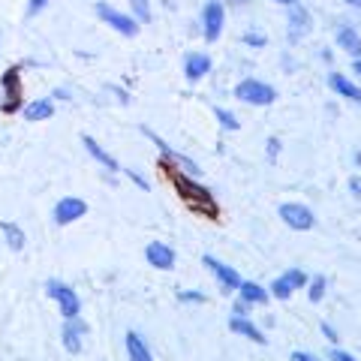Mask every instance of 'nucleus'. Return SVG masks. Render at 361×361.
Masks as SVG:
<instances>
[{
  "label": "nucleus",
  "instance_id": "nucleus-13",
  "mask_svg": "<svg viewBox=\"0 0 361 361\" xmlns=\"http://www.w3.org/2000/svg\"><path fill=\"white\" fill-rule=\"evenodd\" d=\"M82 145H85V151H87L90 157H94V160H97L99 166L106 169V172H121L118 160H115V157H111V154L103 148V145H99V142L94 139V135H82Z\"/></svg>",
  "mask_w": 361,
  "mask_h": 361
},
{
  "label": "nucleus",
  "instance_id": "nucleus-5",
  "mask_svg": "<svg viewBox=\"0 0 361 361\" xmlns=\"http://www.w3.org/2000/svg\"><path fill=\"white\" fill-rule=\"evenodd\" d=\"M223 25H226L223 0H208V4L202 6V37H205V42H217L223 33Z\"/></svg>",
  "mask_w": 361,
  "mask_h": 361
},
{
  "label": "nucleus",
  "instance_id": "nucleus-21",
  "mask_svg": "<svg viewBox=\"0 0 361 361\" xmlns=\"http://www.w3.org/2000/svg\"><path fill=\"white\" fill-rule=\"evenodd\" d=\"M0 232H4V238H6V244H9V250H25L27 235H25V229H21V226L4 220V223H0Z\"/></svg>",
  "mask_w": 361,
  "mask_h": 361
},
{
  "label": "nucleus",
  "instance_id": "nucleus-26",
  "mask_svg": "<svg viewBox=\"0 0 361 361\" xmlns=\"http://www.w3.org/2000/svg\"><path fill=\"white\" fill-rule=\"evenodd\" d=\"M307 286H310V289H307V298L316 304V301L325 298V286H329V280H325L322 274H316L313 280H307Z\"/></svg>",
  "mask_w": 361,
  "mask_h": 361
},
{
  "label": "nucleus",
  "instance_id": "nucleus-29",
  "mask_svg": "<svg viewBox=\"0 0 361 361\" xmlns=\"http://www.w3.org/2000/svg\"><path fill=\"white\" fill-rule=\"evenodd\" d=\"M329 361H355L353 355H349V353H343V349H331V353H329Z\"/></svg>",
  "mask_w": 361,
  "mask_h": 361
},
{
  "label": "nucleus",
  "instance_id": "nucleus-32",
  "mask_svg": "<svg viewBox=\"0 0 361 361\" xmlns=\"http://www.w3.org/2000/svg\"><path fill=\"white\" fill-rule=\"evenodd\" d=\"M349 190H353V196L361 199V178H358V175H355V178H349Z\"/></svg>",
  "mask_w": 361,
  "mask_h": 361
},
{
  "label": "nucleus",
  "instance_id": "nucleus-22",
  "mask_svg": "<svg viewBox=\"0 0 361 361\" xmlns=\"http://www.w3.org/2000/svg\"><path fill=\"white\" fill-rule=\"evenodd\" d=\"M238 292H241V301H247V304H268V298H271L268 289L253 283V280H241Z\"/></svg>",
  "mask_w": 361,
  "mask_h": 361
},
{
  "label": "nucleus",
  "instance_id": "nucleus-23",
  "mask_svg": "<svg viewBox=\"0 0 361 361\" xmlns=\"http://www.w3.org/2000/svg\"><path fill=\"white\" fill-rule=\"evenodd\" d=\"M127 355H130V361H154L148 343H145L135 331H130V334H127Z\"/></svg>",
  "mask_w": 361,
  "mask_h": 361
},
{
  "label": "nucleus",
  "instance_id": "nucleus-30",
  "mask_svg": "<svg viewBox=\"0 0 361 361\" xmlns=\"http://www.w3.org/2000/svg\"><path fill=\"white\" fill-rule=\"evenodd\" d=\"M289 361H322L319 355H313V353H304V349H298V353H292Z\"/></svg>",
  "mask_w": 361,
  "mask_h": 361
},
{
  "label": "nucleus",
  "instance_id": "nucleus-17",
  "mask_svg": "<svg viewBox=\"0 0 361 361\" xmlns=\"http://www.w3.org/2000/svg\"><path fill=\"white\" fill-rule=\"evenodd\" d=\"M337 49H343L353 58H361V33H355L353 25L337 27Z\"/></svg>",
  "mask_w": 361,
  "mask_h": 361
},
{
  "label": "nucleus",
  "instance_id": "nucleus-36",
  "mask_svg": "<svg viewBox=\"0 0 361 361\" xmlns=\"http://www.w3.org/2000/svg\"><path fill=\"white\" fill-rule=\"evenodd\" d=\"M274 4H280V6H298L301 0H274Z\"/></svg>",
  "mask_w": 361,
  "mask_h": 361
},
{
  "label": "nucleus",
  "instance_id": "nucleus-14",
  "mask_svg": "<svg viewBox=\"0 0 361 361\" xmlns=\"http://www.w3.org/2000/svg\"><path fill=\"white\" fill-rule=\"evenodd\" d=\"M211 73V58L205 51H190L187 61H184V75L190 82H199V78H205Z\"/></svg>",
  "mask_w": 361,
  "mask_h": 361
},
{
  "label": "nucleus",
  "instance_id": "nucleus-18",
  "mask_svg": "<svg viewBox=\"0 0 361 361\" xmlns=\"http://www.w3.org/2000/svg\"><path fill=\"white\" fill-rule=\"evenodd\" d=\"M229 329L235 331V334H241V337H247V341H253V343H265V334L259 331V325H253L247 316H232L229 319Z\"/></svg>",
  "mask_w": 361,
  "mask_h": 361
},
{
  "label": "nucleus",
  "instance_id": "nucleus-33",
  "mask_svg": "<svg viewBox=\"0 0 361 361\" xmlns=\"http://www.w3.org/2000/svg\"><path fill=\"white\" fill-rule=\"evenodd\" d=\"M247 313H250V304L238 298V304H235V316H247Z\"/></svg>",
  "mask_w": 361,
  "mask_h": 361
},
{
  "label": "nucleus",
  "instance_id": "nucleus-31",
  "mask_svg": "<svg viewBox=\"0 0 361 361\" xmlns=\"http://www.w3.org/2000/svg\"><path fill=\"white\" fill-rule=\"evenodd\" d=\"M322 334H325V337H329V341H331V343H341V334H337V331H334V325H329V322H322Z\"/></svg>",
  "mask_w": 361,
  "mask_h": 361
},
{
  "label": "nucleus",
  "instance_id": "nucleus-7",
  "mask_svg": "<svg viewBox=\"0 0 361 361\" xmlns=\"http://www.w3.org/2000/svg\"><path fill=\"white\" fill-rule=\"evenodd\" d=\"M301 286H307V274H304L301 268H289L286 274H280L274 283L268 286V295H271V298L286 301V298H292V292L301 289Z\"/></svg>",
  "mask_w": 361,
  "mask_h": 361
},
{
  "label": "nucleus",
  "instance_id": "nucleus-8",
  "mask_svg": "<svg viewBox=\"0 0 361 361\" xmlns=\"http://www.w3.org/2000/svg\"><path fill=\"white\" fill-rule=\"evenodd\" d=\"M280 217L289 229H298V232H307L316 226V217L307 205H301V202H286V205H280Z\"/></svg>",
  "mask_w": 361,
  "mask_h": 361
},
{
  "label": "nucleus",
  "instance_id": "nucleus-10",
  "mask_svg": "<svg viewBox=\"0 0 361 361\" xmlns=\"http://www.w3.org/2000/svg\"><path fill=\"white\" fill-rule=\"evenodd\" d=\"M202 262H205L211 274L217 277V283L223 286V292H232V289L241 286V274L232 265H226V262H220V259H214V256H205Z\"/></svg>",
  "mask_w": 361,
  "mask_h": 361
},
{
  "label": "nucleus",
  "instance_id": "nucleus-27",
  "mask_svg": "<svg viewBox=\"0 0 361 361\" xmlns=\"http://www.w3.org/2000/svg\"><path fill=\"white\" fill-rule=\"evenodd\" d=\"M244 42L247 45H250V49H265V37H262V33H256V30H250V33H244Z\"/></svg>",
  "mask_w": 361,
  "mask_h": 361
},
{
  "label": "nucleus",
  "instance_id": "nucleus-11",
  "mask_svg": "<svg viewBox=\"0 0 361 361\" xmlns=\"http://www.w3.org/2000/svg\"><path fill=\"white\" fill-rule=\"evenodd\" d=\"M145 135H148V139L157 145V148H160V154H163V160H169V163H175V166H180V169H184V172L187 175H199L202 172V169L193 163V160H187V157L184 154H178V151H172V148H169V145L160 139V135H157L154 130H145Z\"/></svg>",
  "mask_w": 361,
  "mask_h": 361
},
{
  "label": "nucleus",
  "instance_id": "nucleus-15",
  "mask_svg": "<svg viewBox=\"0 0 361 361\" xmlns=\"http://www.w3.org/2000/svg\"><path fill=\"white\" fill-rule=\"evenodd\" d=\"M329 85H331V90H337V97L349 99V103H361V87L355 82H349L343 73H331L329 75Z\"/></svg>",
  "mask_w": 361,
  "mask_h": 361
},
{
  "label": "nucleus",
  "instance_id": "nucleus-1",
  "mask_svg": "<svg viewBox=\"0 0 361 361\" xmlns=\"http://www.w3.org/2000/svg\"><path fill=\"white\" fill-rule=\"evenodd\" d=\"M163 169H166V178L175 184L180 202H184V205H187L190 211L199 214V217L217 220L220 208H217V199H214V193H211L208 187H202L199 180H193V175L180 172V169H178L175 163H169V160H163Z\"/></svg>",
  "mask_w": 361,
  "mask_h": 361
},
{
  "label": "nucleus",
  "instance_id": "nucleus-28",
  "mask_svg": "<svg viewBox=\"0 0 361 361\" xmlns=\"http://www.w3.org/2000/svg\"><path fill=\"white\" fill-rule=\"evenodd\" d=\"M49 6V0H27V16H39Z\"/></svg>",
  "mask_w": 361,
  "mask_h": 361
},
{
  "label": "nucleus",
  "instance_id": "nucleus-19",
  "mask_svg": "<svg viewBox=\"0 0 361 361\" xmlns=\"http://www.w3.org/2000/svg\"><path fill=\"white\" fill-rule=\"evenodd\" d=\"M87 329L78 322V316H75V319L63 322V346H66V353H78V349H82V334Z\"/></svg>",
  "mask_w": 361,
  "mask_h": 361
},
{
  "label": "nucleus",
  "instance_id": "nucleus-4",
  "mask_svg": "<svg viewBox=\"0 0 361 361\" xmlns=\"http://www.w3.org/2000/svg\"><path fill=\"white\" fill-rule=\"evenodd\" d=\"M45 292H49V298L58 301V307H61V313H63V319H75V316L82 313V301H78L75 289H73V286H66L63 280H49V283H45Z\"/></svg>",
  "mask_w": 361,
  "mask_h": 361
},
{
  "label": "nucleus",
  "instance_id": "nucleus-38",
  "mask_svg": "<svg viewBox=\"0 0 361 361\" xmlns=\"http://www.w3.org/2000/svg\"><path fill=\"white\" fill-rule=\"evenodd\" d=\"M349 6H355V9H361V0H346Z\"/></svg>",
  "mask_w": 361,
  "mask_h": 361
},
{
  "label": "nucleus",
  "instance_id": "nucleus-24",
  "mask_svg": "<svg viewBox=\"0 0 361 361\" xmlns=\"http://www.w3.org/2000/svg\"><path fill=\"white\" fill-rule=\"evenodd\" d=\"M130 9H133V18L139 25H148L151 21V0H130Z\"/></svg>",
  "mask_w": 361,
  "mask_h": 361
},
{
  "label": "nucleus",
  "instance_id": "nucleus-37",
  "mask_svg": "<svg viewBox=\"0 0 361 361\" xmlns=\"http://www.w3.org/2000/svg\"><path fill=\"white\" fill-rule=\"evenodd\" d=\"M353 73H358V75H361V58H355V63H353Z\"/></svg>",
  "mask_w": 361,
  "mask_h": 361
},
{
  "label": "nucleus",
  "instance_id": "nucleus-12",
  "mask_svg": "<svg viewBox=\"0 0 361 361\" xmlns=\"http://www.w3.org/2000/svg\"><path fill=\"white\" fill-rule=\"evenodd\" d=\"M145 259H148V265L160 268V271H172L175 268V250L163 241H151L145 247Z\"/></svg>",
  "mask_w": 361,
  "mask_h": 361
},
{
  "label": "nucleus",
  "instance_id": "nucleus-16",
  "mask_svg": "<svg viewBox=\"0 0 361 361\" xmlns=\"http://www.w3.org/2000/svg\"><path fill=\"white\" fill-rule=\"evenodd\" d=\"M307 30H310V16H307V9H301V4H298V6H289V27H286L289 39H301Z\"/></svg>",
  "mask_w": 361,
  "mask_h": 361
},
{
  "label": "nucleus",
  "instance_id": "nucleus-20",
  "mask_svg": "<svg viewBox=\"0 0 361 361\" xmlns=\"http://www.w3.org/2000/svg\"><path fill=\"white\" fill-rule=\"evenodd\" d=\"M54 115V103L49 97H39V99H30V103L25 106V121H49Z\"/></svg>",
  "mask_w": 361,
  "mask_h": 361
},
{
  "label": "nucleus",
  "instance_id": "nucleus-9",
  "mask_svg": "<svg viewBox=\"0 0 361 361\" xmlns=\"http://www.w3.org/2000/svg\"><path fill=\"white\" fill-rule=\"evenodd\" d=\"M85 214H87V202H85V199H78V196H63L58 205H54L51 217H54V223H58V226H70V223H75V220H82Z\"/></svg>",
  "mask_w": 361,
  "mask_h": 361
},
{
  "label": "nucleus",
  "instance_id": "nucleus-6",
  "mask_svg": "<svg viewBox=\"0 0 361 361\" xmlns=\"http://www.w3.org/2000/svg\"><path fill=\"white\" fill-rule=\"evenodd\" d=\"M97 16L106 21V25L111 27V30H118L121 37H135V33L142 30V25L135 21L133 16H127V13H121V9H115V6H109V4H97Z\"/></svg>",
  "mask_w": 361,
  "mask_h": 361
},
{
  "label": "nucleus",
  "instance_id": "nucleus-35",
  "mask_svg": "<svg viewBox=\"0 0 361 361\" xmlns=\"http://www.w3.org/2000/svg\"><path fill=\"white\" fill-rule=\"evenodd\" d=\"M127 175H130V178H133V180H135V184H139V187H142V190H148V180H145V178H139V175H135V172H133V169H127Z\"/></svg>",
  "mask_w": 361,
  "mask_h": 361
},
{
  "label": "nucleus",
  "instance_id": "nucleus-25",
  "mask_svg": "<svg viewBox=\"0 0 361 361\" xmlns=\"http://www.w3.org/2000/svg\"><path fill=\"white\" fill-rule=\"evenodd\" d=\"M214 118H217V123L223 130H229V133H235V130H241V121L232 115L229 109H214Z\"/></svg>",
  "mask_w": 361,
  "mask_h": 361
},
{
  "label": "nucleus",
  "instance_id": "nucleus-2",
  "mask_svg": "<svg viewBox=\"0 0 361 361\" xmlns=\"http://www.w3.org/2000/svg\"><path fill=\"white\" fill-rule=\"evenodd\" d=\"M235 97L247 106H271L277 99V90L265 82H259V78H244V82H238V87H235Z\"/></svg>",
  "mask_w": 361,
  "mask_h": 361
},
{
  "label": "nucleus",
  "instance_id": "nucleus-34",
  "mask_svg": "<svg viewBox=\"0 0 361 361\" xmlns=\"http://www.w3.org/2000/svg\"><path fill=\"white\" fill-rule=\"evenodd\" d=\"M180 301H205V295H199V292H180Z\"/></svg>",
  "mask_w": 361,
  "mask_h": 361
},
{
  "label": "nucleus",
  "instance_id": "nucleus-3",
  "mask_svg": "<svg viewBox=\"0 0 361 361\" xmlns=\"http://www.w3.org/2000/svg\"><path fill=\"white\" fill-rule=\"evenodd\" d=\"M0 94H4V99H0V109L6 111V115H13V111L21 109V70L18 66H9V70L0 75Z\"/></svg>",
  "mask_w": 361,
  "mask_h": 361
}]
</instances>
